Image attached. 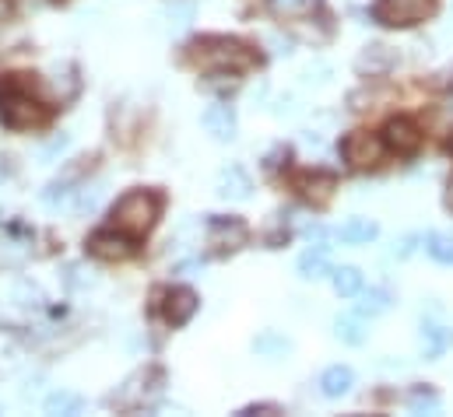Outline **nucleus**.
I'll return each instance as SVG.
<instances>
[{"instance_id":"nucleus-1","label":"nucleus","mask_w":453,"mask_h":417,"mask_svg":"<svg viewBox=\"0 0 453 417\" xmlns=\"http://www.w3.org/2000/svg\"><path fill=\"white\" fill-rule=\"evenodd\" d=\"M190 57L197 67H211V71H250L260 57L239 42V39H228V35H204L190 46Z\"/></svg>"},{"instance_id":"nucleus-2","label":"nucleus","mask_w":453,"mask_h":417,"mask_svg":"<svg viewBox=\"0 0 453 417\" xmlns=\"http://www.w3.org/2000/svg\"><path fill=\"white\" fill-rule=\"evenodd\" d=\"M162 214V197L151 193V190H134L127 197H119L113 208V228L127 231L130 239H144L155 221Z\"/></svg>"},{"instance_id":"nucleus-3","label":"nucleus","mask_w":453,"mask_h":417,"mask_svg":"<svg viewBox=\"0 0 453 417\" xmlns=\"http://www.w3.org/2000/svg\"><path fill=\"white\" fill-rule=\"evenodd\" d=\"M433 14H436V0H376L372 4V21L387 28H411Z\"/></svg>"},{"instance_id":"nucleus-4","label":"nucleus","mask_w":453,"mask_h":417,"mask_svg":"<svg viewBox=\"0 0 453 417\" xmlns=\"http://www.w3.org/2000/svg\"><path fill=\"white\" fill-rule=\"evenodd\" d=\"M0 119L11 130H32V126H42L50 119V112L39 102H32L28 95H21L18 85H7L0 95Z\"/></svg>"},{"instance_id":"nucleus-5","label":"nucleus","mask_w":453,"mask_h":417,"mask_svg":"<svg viewBox=\"0 0 453 417\" xmlns=\"http://www.w3.org/2000/svg\"><path fill=\"white\" fill-rule=\"evenodd\" d=\"M383 137L369 133V130H351L344 140H341V158L351 165V169H376L383 162Z\"/></svg>"},{"instance_id":"nucleus-6","label":"nucleus","mask_w":453,"mask_h":417,"mask_svg":"<svg viewBox=\"0 0 453 417\" xmlns=\"http://www.w3.org/2000/svg\"><path fill=\"white\" fill-rule=\"evenodd\" d=\"M246 239H250V228H246V221L242 217H211L208 221V246L215 249V253H235V249H242L246 246Z\"/></svg>"},{"instance_id":"nucleus-7","label":"nucleus","mask_w":453,"mask_h":417,"mask_svg":"<svg viewBox=\"0 0 453 417\" xmlns=\"http://www.w3.org/2000/svg\"><path fill=\"white\" fill-rule=\"evenodd\" d=\"M88 256L96 260H106V263H116V260H127L134 253V239L119 228H110V231H96L88 242H85Z\"/></svg>"},{"instance_id":"nucleus-8","label":"nucleus","mask_w":453,"mask_h":417,"mask_svg":"<svg viewBox=\"0 0 453 417\" xmlns=\"http://www.w3.org/2000/svg\"><path fill=\"white\" fill-rule=\"evenodd\" d=\"M296 190H299V197H303L306 204L324 208V204L334 197V190H338V176H334V172H320V169L299 172V176H296Z\"/></svg>"},{"instance_id":"nucleus-9","label":"nucleus","mask_w":453,"mask_h":417,"mask_svg":"<svg viewBox=\"0 0 453 417\" xmlns=\"http://www.w3.org/2000/svg\"><path fill=\"white\" fill-rule=\"evenodd\" d=\"M383 144H387L390 151H397V155L408 158V155H415V151L422 148V130H418V123L397 116V119L387 123V130H383Z\"/></svg>"},{"instance_id":"nucleus-10","label":"nucleus","mask_w":453,"mask_h":417,"mask_svg":"<svg viewBox=\"0 0 453 417\" xmlns=\"http://www.w3.org/2000/svg\"><path fill=\"white\" fill-rule=\"evenodd\" d=\"M201 123H204V130H208L215 140H232V137H235V112H232V105H226V102L208 105L204 116H201Z\"/></svg>"},{"instance_id":"nucleus-11","label":"nucleus","mask_w":453,"mask_h":417,"mask_svg":"<svg viewBox=\"0 0 453 417\" xmlns=\"http://www.w3.org/2000/svg\"><path fill=\"white\" fill-rule=\"evenodd\" d=\"M194 313H197V295L190 288H173L165 295V322L169 326H183Z\"/></svg>"},{"instance_id":"nucleus-12","label":"nucleus","mask_w":453,"mask_h":417,"mask_svg":"<svg viewBox=\"0 0 453 417\" xmlns=\"http://www.w3.org/2000/svg\"><path fill=\"white\" fill-rule=\"evenodd\" d=\"M250 190H253V179H250V172H246L242 165H228V169L219 172V193H222V197L246 201Z\"/></svg>"},{"instance_id":"nucleus-13","label":"nucleus","mask_w":453,"mask_h":417,"mask_svg":"<svg viewBox=\"0 0 453 417\" xmlns=\"http://www.w3.org/2000/svg\"><path fill=\"white\" fill-rule=\"evenodd\" d=\"M331 274V253L327 246H313L299 256V277L306 281H317V277H327Z\"/></svg>"},{"instance_id":"nucleus-14","label":"nucleus","mask_w":453,"mask_h":417,"mask_svg":"<svg viewBox=\"0 0 453 417\" xmlns=\"http://www.w3.org/2000/svg\"><path fill=\"white\" fill-rule=\"evenodd\" d=\"M351 386H355V372H351L348 365H331V368L320 375V393L331 397V400L344 397Z\"/></svg>"},{"instance_id":"nucleus-15","label":"nucleus","mask_w":453,"mask_h":417,"mask_svg":"<svg viewBox=\"0 0 453 417\" xmlns=\"http://www.w3.org/2000/svg\"><path fill=\"white\" fill-rule=\"evenodd\" d=\"M376 221H369V217H351L348 224H341L338 228V239L341 242H348V246H358V242H372L376 239Z\"/></svg>"},{"instance_id":"nucleus-16","label":"nucleus","mask_w":453,"mask_h":417,"mask_svg":"<svg viewBox=\"0 0 453 417\" xmlns=\"http://www.w3.org/2000/svg\"><path fill=\"white\" fill-rule=\"evenodd\" d=\"M390 306H394V295L387 288H369V292H362L358 315H383L390 313Z\"/></svg>"},{"instance_id":"nucleus-17","label":"nucleus","mask_w":453,"mask_h":417,"mask_svg":"<svg viewBox=\"0 0 453 417\" xmlns=\"http://www.w3.org/2000/svg\"><path fill=\"white\" fill-rule=\"evenodd\" d=\"M81 407H85V400L71 390H57L46 397V414H78Z\"/></svg>"},{"instance_id":"nucleus-18","label":"nucleus","mask_w":453,"mask_h":417,"mask_svg":"<svg viewBox=\"0 0 453 417\" xmlns=\"http://www.w3.org/2000/svg\"><path fill=\"white\" fill-rule=\"evenodd\" d=\"M331 277H334V292L341 299H351L362 292V270L358 267H338V270H331Z\"/></svg>"},{"instance_id":"nucleus-19","label":"nucleus","mask_w":453,"mask_h":417,"mask_svg":"<svg viewBox=\"0 0 453 417\" xmlns=\"http://www.w3.org/2000/svg\"><path fill=\"white\" fill-rule=\"evenodd\" d=\"M422 340H426V358H440L453 344V330H447V326H426Z\"/></svg>"},{"instance_id":"nucleus-20","label":"nucleus","mask_w":453,"mask_h":417,"mask_svg":"<svg viewBox=\"0 0 453 417\" xmlns=\"http://www.w3.org/2000/svg\"><path fill=\"white\" fill-rule=\"evenodd\" d=\"M253 351H257V354H264V358H278V354H288V351H292V344H288L281 333L267 330V333H260V337L253 340Z\"/></svg>"},{"instance_id":"nucleus-21","label":"nucleus","mask_w":453,"mask_h":417,"mask_svg":"<svg viewBox=\"0 0 453 417\" xmlns=\"http://www.w3.org/2000/svg\"><path fill=\"white\" fill-rule=\"evenodd\" d=\"M408 407H411V414H436L440 411V397L429 386H418V390H411Z\"/></svg>"},{"instance_id":"nucleus-22","label":"nucleus","mask_w":453,"mask_h":417,"mask_svg":"<svg viewBox=\"0 0 453 417\" xmlns=\"http://www.w3.org/2000/svg\"><path fill=\"white\" fill-rule=\"evenodd\" d=\"M429 256L436 260V263H447L453 267V235H429Z\"/></svg>"},{"instance_id":"nucleus-23","label":"nucleus","mask_w":453,"mask_h":417,"mask_svg":"<svg viewBox=\"0 0 453 417\" xmlns=\"http://www.w3.org/2000/svg\"><path fill=\"white\" fill-rule=\"evenodd\" d=\"M334 333H338L344 344H362V340H365L362 322H358V319H351V315H344V319L334 322Z\"/></svg>"},{"instance_id":"nucleus-24","label":"nucleus","mask_w":453,"mask_h":417,"mask_svg":"<svg viewBox=\"0 0 453 417\" xmlns=\"http://www.w3.org/2000/svg\"><path fill=\"white\" fill-rule=\"evenodd\" d=\"M169 18H176L173 25L176 28H183V25H190L194 21V4H169V11H165Z\"/></svg>"},{"instance_id":"nucleus-25","label":"nucleus","mask_w":453,"mask_h":417,"mask_svg":"<svg viewBox=\"0 0 453 417\" xmlns=\"http://www.w3.org/2000/svg\"><path fill=\"white\" fill-rule=\"evenodd\" d=\"M67 144H71V137H67V133H60V137H53V140H50V144L42 148V162H50L53 155H60V151H64Z\"/></svg>"},{"instance_id":"nucleus-26","label":"nucleus","mask_w":453,"mask_h":417,"mask_svg":"<svg viewBox=\"0 0 453 417\" xmlns=\"http://www.w3.org/2000/svg\"><path fill=\"white\" fill-rule=\"evenodd\" d=\"M96 204H99V190H96V186H85V190L78 193V204H74V208H78V210H92Z\"/></svg>"},{"instance_id":"nucleus-27","label":"nucleus","mask_w":453,"mask_h":417,"mask_svg":"<svg viewBox=\"0 0 453 417\" xmlns=\"http://www.w3.org/2000/svg\"><path fill=\"white\" fill-rule=\"evenodd\" d=\"M257 414H281L278 404H253V407H242V417H257Z\"/></svg>"},{"instance_id":"nucleus-28","label":"nucleus","mask_w":453,"mask_h":417,"mask_svg":"<svg viewBox=\"0 0 453 417\" xmlns=\"http://www.w3.org/2000/svg\"><path fill=\"white\" fill-rule=\"evenodd\" d=\"M281 7H288V11H310V7H317L320 0H278Z\"/></svg>"},{"instance_id":"nucleus-29","label":"nucleus","mask_w":453,"mask_h":417,"mask_svg":"<svg viewBox=\"0 0 453 417\" xmlns=\"http://www.w3.org/2000/svg\"><path fill=\"white\" fill-rule=\"evenodd\" d=\"M443 204H447V210L453 214V176H450V183H447V193H443Z\"/></svg>"},{"instance_id":"nucleus-30","label":"nucleus","mask_w":453,"mask_h":417,"mask_svg":"<svg viewBox=\"0 0 453 417\" xmlns=\"http://www.w3.org/2000/svg\"><path fill=\"white\" fill-rule=\"evenodd\" d=\"M447 148H450V155H453V133H450V140H447Z\"/></svg>"}]
</instances>
